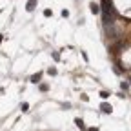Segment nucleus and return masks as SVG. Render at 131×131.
Here are the masks:
<instances>
[{
	"label": "nucleus",
	"mask_w": 131,
	"mask_h": 131,
	"mask_svg": "<svg viewBox=\"0 0 131 131\" xmlns=\"http://www.w3.org/2000/svg\"><path fill=\"white\" fill-rule=\"evenodd\" d=\"M2 40H4V37H2V35H0V44H2Z\"/></svg>",
	"instance_id": "nucleus-14"
},
{
	"label": "nucleus",
	"mask_w": 131,
	"mask_h": 131,
	"mask_svg": "<svg viewBox=\"0 0 131 131\" xmlns=\"http://www.w3.org/2000/svg\"><path fill=\"white\" fill-rule=\"evenodd\" d=\"M87 131H98V127H89Z\"/></svg>",
	"instance_id": "nucleus-13"
},
{
	"label": "nucleus",
	"mask_w": 131,
	"mask_h": 131,
	"mask_svg": "<svg viewBox=\"0 0 131 131\" xmlns=\"http://www.w3.org/2000/svg\"><path fill=\"white\" fill-rule=\"evenodd\" d=\"M53 15V11H51V9H44V16H51Z\"/></svg>",
	"instance_id": "nucleus-10"
},
{
	"label": "nucleus",
	"mask_w": 131,
	"mask_h": 131,
	"mask_svg": "<svg viewBox=\"0 0 131 131\" xmlns=\"http://www.w3.org/2000/svg\"><path fill=\"white\" fill-rule=\"evenodd\" d=\"M40 78H42V73H37V75H33V77H31V82H33V84H38Z\"/></svg>",
	"instance_id": "nucleus-5"
},
{
	"label": "nucleus",
	"mask_w": 131,
	"mask_h": 131,
	"mask_svg": "<svg viewBox=\"0 0 131 131\" xmlns=\"http://www.w3.org/2000/svg\"><path fill=\"white\" fill-rule=\"evenodd\" d=\"M47 73L51 75V77H55V75H57V69H55V67H49V69H47Z\"/></svg>",
	"instance_id": "nucleus-8"
},
{
	"label": "nucleus",
	"mask_w": 131,
	"mask_h": 131,
	"mask_svg": "<svg viewBox=\"0 0 131 131\" xmlns=\"http://www.w3.org/2000/svg\"><path fill=\"white\" fill-rule=\"evenodd\" d=\"M20 109L24 111V113H26V111H29V104H27V102H24V104L20 106Z\"/></svg>",
	"instance_id": "nucleus-6"
},
{
	"label": "nucleus",
	"mask_w": 131,
	"mask_h": 131,
	"mask_svg": "<svg viewBox=\"0 0 131 131\" xmlns=\"http://www.w3.org/2000/svg\"><path fill=\"white\" fill-rule=\"evenodd\" d=\"M75 124H77V127H78V129L86 131V124H84V120H82V118H75Z\"/></svg>",
	"instance_id": "nucleus-4"
},
{
	"label": "nucleus",
	"mask_w": 131,
	"mask_h": 131,
	"mask_svg": "<svg viewBox=\"0 0 131 131\" xmlns=\"http://www.w3.org/2000/svg\"><path fill=\"white\" fill-rule=\"evenodd\" d=\"M35 7H37V0H27L26 9H27V11H35Z\"/></svg>",
	"instance_id": "nucleus-3"
},
{
	"label": "nucleus",
	"mask_w": 131,
	"mask_h": 131,
	"mask_svg": "<svg viewBox=\"0 0 131 131\" xmlns=\"http://www.w3.org/2000/svg\"><path fill=\"white\" fill-rule=\"evenodd\" d=\"M89 9H91V13H93V15H98V13H100V6L95 4V2H91V4H89Z\"/></svg>",
	"instance_id": "nucleus-2"
},
{
	"label": "nucleus",
	"mask_w": 131,
	"mask_h": 131,
	"mask_svg": "<svg viewBox=\"0 0 131 131\" xmlns=\"http://www.w3.org/2000/svg\"><path fill=\"white\" fill-rule=\"evenodd\" d=\"M62 16H66V18H67V16H69V11H67V9H64V11H62Z\"/></svg>",
	"instance_id": "nucleus-12"
},
{
	"label": "nucleus",
	"mask_w": 131,
	"mask_h": 131,
	"mask_svg": "<svg viewBox=\"0 0 131 131\" xmlns=\"http://www.w3.org/2000/svg\"><path fill=\"white\" fill-rule=\"evenodd\" d=\"M47 89H49V86H47V84H40V91H42V93H46Z\"/></svg>",
	"instance_id": "nucleus-7"
},
{
	"label": "nucleus",
	"mask_w": 131,
	"mask_h": 131,
	"mask_svg": "<svg viewBox=\"0 0 131 131\" xmlns=\"http://www.w3.org/2000/svg\"><path fill=\"white\" fill-rule=\"evenodd\" d=\"M107 97H109V93H107V91H102V93H100V98H102V100H106Z\"/></svg>",
	"instance_id": "nucleus-9"
},
{
	"label": "nucleus",
	"mask_w": 131,
	"mask_h": 131,
	"mask_svg": "<svg viewBox=\"0 0 131 131\" xmlns=\"http://www.w3.org/2000/svg\"><path fill=\"white\" fill-rule=\"evenodd\" d=\"M100 109H102L104 113H111V111H113V107H111V104H107V102H102V104H100Z\"/></svg>",
	"instance_id": "nucleus-1"
},
{
	"label": "nucleus",
	"mask_w": 131,
	"mask_h": 131,
	"mask_svg": "<svg viewBox=\"0 0 131 131\" xmlns=\"http://www.w3.org/2000/svg\"><path fill=\"white\" fill-rule=\"evenodd\" d=\"M120 87H122V89H124V91H126V89H127V87H129V84H127V82H122V84H120Z\"/></svg>",
	"instance_id": "nucleus-11"
}]
</instances>
